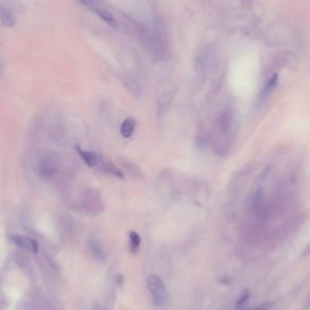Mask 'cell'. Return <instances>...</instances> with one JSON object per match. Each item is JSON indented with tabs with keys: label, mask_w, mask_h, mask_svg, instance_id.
<instances>
[{
	"label": "cell",
	"mask_w": 310,
	"mask_h": 310,
	"mask_svg": "<svg viewBox=\"0 0 310 310\" xmlns=\"http://www.w3.org/2000/svg\"><path fill=\"white\" fill-rule=\"evenodd\" d=\"M216 51L211 45H206L197 50L194 58V69L199 80H204L216 60Z\"/></svg>",
	"instance_id": "obj_3"
},
{
	"label": "cell",
	"mask_w": 310,
	"mask_h": 310,
	"mask_svg": "<svg viewBox=\"0 0 310 310\" xmlns=\"http://www.w3.org/2000/svg\"><path fill=\"white\" fill-rule=\"evenodd\" d=\"M242 310V309H239V310Z\"/></svg>",
	"instance_id": "obj_19"
},
{
	"label": "cell",
	"mask_w": 310,
	"mask_h": 310,
	"mask_svg": "<svg viewBox=\"0 0 310 310\" xmlns=\"http://www.w3.org/2000/svg\"><path fill=\"white\" fill-rule=\"evenodd\" d=\"M304 254H305V255H309V254H310V245H309L308 247L305 248V250H304Z\"/></svg>",
	"instance_id": "obj_17"
},
{
	"label": "cell",
	"mask_w": 310,
	"mask_h": 310,
	"mask_svg": "<svg viewBox=\"0 0 310 310\" xmlns=\"http://www.w3.org/2000/svg\"><path fill=\"white\" fill-rule=\"evenodd\" d=\"M57 170L56 159L51 155L42 157L37 164V172L43 179H50L54 176Z\"/></svg>",
	"instance_id": "obj_5"
},
{
	"label": "cell",
	"mask_w": 310,
	"mask_h": 310,
	"mask_svg": "<svg viewBox=\"0 0 310 310\" xmlns=\"http://www.w3.org/2000/svg\"><path fill=\"white\" fill-rule=\"evenodd\" d=\"M95 11L99 17L105 23H106L108 26H110L112 28L118 27V23L110 12L106 11V9H103V8H96Z\"/></svg>",
	"instance_id": "obj_10"
},
{
	"label": "cell",
	"mask_w": 310,
	"mask_h": 310,
	"mask_svg": "<svg viewBox=\"0 0 310 310\" xmlns=\"http://www.w3.org/2000/svg\"><path fill=\"white\" fill-rule=\"evenodd\" d=\"M137 125V122L134 118L128 117L120 125V134L122 137L128 139L134 134L135 129Z\"/></svg>",
	"instance_id": "obj_9"
},
{
	"label": "cell",
	"mask_w": 310,
	"mask_h": 310,
	"mask_svg": "<svg viewBox=\"0 0 310 310\" xmlns=\"http://www.w3.org/2000/svg\"><path fill=\"white\" fill-rule=\"evenodd\" d=\"M147 287L155 306L163 307L167 304L168 292L161 278L156 275L149 276L147 279Z\"/></svg>",
	"instance_id": "obj_4"
},
{
	"label": "cell",
	"mask_w": 310,
	"mask_h": 310,
	"mask_svg": "<svg viewBox=\"0 0 310 310\" xmlns=\"http://www.w3.org/2000/svg\"><path fill=\"white\" fill-rule=\"evenodd\" d=\"M251 296V293L248 289H245L241 294H240V297L238 298V300L236 301V307L238 309H242L246 304L247 303V301L249 300Z\"/></svg>",
	"instance_id": "obj_13"
},
{
	"label": "cell",
	"mask_w": 310,
	"mask_h": 310,
	"mask_svg": "<svg viewBox=\"0 0 310 310\" xmlns=\"http://www.w3.org/2000/svg\"><path fill=\"white\" fill-rule=\"evenodd\" d=\"M234 124H235L234 108L230 106H225L219 113L216 122L217 134H219V137H222L224 141V144L221 151H225V153H227L228 150L231 147Z\"/></svg>",
	"instance_id": "obj_2"
},
{
	"label": "cell",
	"mask_w": 310,
	"mask_h": 310,
	"mask_svg": "<svg viewBox=\"0 0 310 310\" xmlns=\"http://www.w3.org/2000/svg\"><path fill=\"white\" fill-rule=\"evenodd\" d=\"M76 149L78 155L82 158V160L87 166L91 167L93 169H98L103 172L111 174L113 176L124 179V173L122 172V170L103 155H99L96 152L86 151L78 146H77Z\"/></svg>",
	"instance_id": "obj_1"
},
{
	"label": "cell",
	"mask_w": 310,
	"mask_h": 310,
	"mask_svg": "<svg viewBox=\"0 0 310 310\" xmlns=\"http://www.w3.org/2000/svg\"><path fill=\"white\" fill-rule=\"evenodd\" d=\"M80 3H82L86 7H92L93 6V1L92 0H78Z\"/></svg>",
	"instance_id": "obj_15"
},
{
	"label": "cell",
	"mask_w": 310,
	"mask_h": 310,
	"mask_svg": "<svg viewBox=\"0 0 310 310\" xmlns=\"http://www.w3.org/2000/svg\"><path fill=\"white\" fill-rule=\"evenodd\" d=\"M1 23L8 29H13L17 25V18L13 11L9 7H1L0 9Z\"/></svg>",
	"instance_id": "obj_8"
},
{
	"label": "cell",
	"mask_w": 310,
	"mask_h": 310,
	"mask_svg": "<svg viewBox=\"0 0 310 310\" xmlns=\"http://www.w3.org/2000/svg\"><path fill=\"white\" fill-rule=\"evenodd\" d=\"M93 310H104L103 307H101L99 304H96L93 308Z\"/></svg>",
	"instance_id": "obj_16"
},
{
	"label": "cell",
	"mask_w": 310,
	"mask_h": 310,
	"mask_svg": "<svg viewBox=\"0 0 310 310\" xmlns=\"http://www.w3.org/2000/svg\"><path fill=\"white\" fill-rule=\"evenodd\" d=\"M10 240L16 246L27 250H31L32 252L36 253L38 250V245L35 240L22 235H11Z\"/></svg>",
	"instance_id": "obj_6"
},
{
	"label": "cell",
	"mask_w": 310,
	"mask_h": 310,
	"mask_svg": "<svg viewBox=\"0 0 310 310\" xmlns=\"http://www.w3.org/2000/svg\"><path fill=\"white\" fill-rule=\"evenodd\" d=\"M277 75L274 74L272 75V77L269 78L268 80V82L265 84L262 91L259 93V96H258V102L260 105H264L268 99L270 98L271 94L273 91L275 90L276 86L277 84Z\"/></svg>",
	"instance_id": "obj_7"
},
{
	"label": "cell",
	"mask_w": 310,
	"mask_h": 310,
	"mask_svg": "<svg viewBox=\"0 0 310 310\" xmlns=\"http://www.w3.org/2000/svg\"><path fill=\"white\" fill-rule=\"evenodd\" d=\"M89 248H90V250H91L92 253H93V255H94L97 259H99L100 261L105 259V253H104L102 248L100 247V245H99L98 242L91 241V242L89 243Z\"/></svg>",
	"instance_id": "obj_12"
},
{
	"label": "cell",
	"mask_w": 310,
	"mask_h": 310,
	"mask_svg": "<svg viewBox=\"0 0 310 310\" xmlns=\"http://www.w3.org/2000/svg\"><path fill=\"white\" fill-rule=\"evenodd\" d=\"M221 283H223V284H229V279H223L222 280H221Z\"/></svg>",
	"instance_id": "obj_18"
},
{
	"label": "cell",
	"mask_w": 310,
	"mask_h": 310,
	"mask_svg": "<svg viewBox=\"0 0 310 310\" xmlns=\"http://www.w3.org/2000/svg\"><path fill=\"white\" fill-rule=\"evenodd\" d=\"M274 302L272 301H268L265 303L261 304L260 306H258V308H256L254 310H271L273 308Z\"/></svg>",
	"instance_id": "obj_14"
},
{
	"label": "cell",
	"mask_w": 310,
	"mask_h": 310,
	"mask_svg": "<svg viewBox=\"0 0 310 310\" xmlns=\"http://www.w3.org/2000/svg\"><path fill=\"white\" fill-rule=\"evenodd\" d=\"M129 248L132 253H136L140 247L141 237L140 235L134 231L129 232Z\"/></svg>",
	"instance_id": "obj_11"
}]
</instances>
